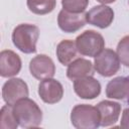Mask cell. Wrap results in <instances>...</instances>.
<instances>
[{
	"label": "cell",
	"mask_w": 129,
	"mask_h": 129,
	"mask_svg": "<svg viewBox=\"0 0 129 129\" xmlns=\"http://www.w3.org/2000/svg\"><path fill=\"white\" fill-rule=\"evenodd\" d=\"M106 96L115 100L129 98V78L117 77L111 80L106 87Z\"/></svg>",
	"instance_id": "obj_14"
},
{
	"label": "cell",
	"mask_w": 129,
	"mask_h": 129,
	"mask_svg": "<svg viewBox=\"0 0 129 129\" xmlns=\"http://www.w3.org/2000/svg\"><path fill=\"white\" fill-rule=\"evenodd\" d=\"M38 95L44 103L55 104L63 97V87L58 81L52 78L45 79L38 85Z\"/></svg>",
	"instance_id": "obj_8"
},
{
	"label": "cell",
	"mask_w": 129,
	"mask_h": 129,
	"mask_svg": "<svg viewBox=\"0 0 129 129\" xmlns=\"http://www.w3.org/2000/svg\"><path fill=\"white\" fill-rule=\"evenodd\" d=\"M120 62L116 51L111 48H104L97 56H95L94 69L102 77L109 78L118 73Z\"/></svg>",
	"instance_id": "obj_5"
},
{
	"label": "cell",
	"mask_w": 129,
	"mask_h": 129,
	"mask_svg": "<svg viewBox=\"0 0 129 129\" xmlns=\"http://www.w3.org/2000/svg\"><path fill=\"white\" fill-rule=\"evenodd\" d=\"M56 56L58 61L63 66H69L72 61L78 58L79 50L76 45V41L71 39H63L61 40L55 50Z\"/></svg>",
	"instance_id": "obj_16"
},
{
	"label": "cell",
	"mask_w": 129,
	"mask_h": 129,
	"mask_svg": "<svg viewBox=\"0 0 129 129\" xmlns=\"http://www.w3.org/2000/svg\"><path fill=\"white\" fill-rule=\"evenodd\" d=\"M89 0H61V6L64 10L73 13L85 12Z\"/></svg>",
	"instance_id": "obj_20"
},
{
	"label": "cell",
	"mask_w": 129,
	"mask_h": 129,
	"mask_svg": "<svg viewBox=\"0 0 129 129\" xmlns=\"http://www.w3.org/2000/svg\"><path fill=\"white\" fill-rule=\"evenodd\" d=\"M28 94V86L20 78L8 80L2 87V98L4 102L10 106H13L20 99L27 98Z\"/></svg>",
	"instance_id": "obj_6"
},
{
	"label": "cell",
	"mask_w": 129,
	"mask_h": 129,
	"mask_svg": "<svg viewBox=\"0 0 129 129\" xmlns=\"http://www.w3.org/2000/svg\"><path fill=\"white\" fill-rule=\"evenodd\" d=\"M74 91L85 100H93L101 93V84L93 76H87L74 81Z\"/></svg>",
	"instance_id": "obj_11"
},
{
	"label": "cell",
	"mask_w": 129,
	"mask_h": 129,
	"mask_svg": "<svg viewBox=\"0 0 129 129\" xmlns=\"http://www.w3.org/2000/svg\"><path fill=\"white\" fill-rule=\"evenodd\" d=\"M29 71L32 77L42 81L53 78L55 74V66L53 60L46 54H38L29 62Z\"/></svg>",
	"instance_id": "obj_7"
},
{
	"label": "cell",
	"mask_w": 129,
	"mask_h": 129,
	"mask_svg": "<svg viewBox=\"0 0 129 129\" xmlns=\"http://www.w3.org/2000/svg\"><path fill=\"white\" fill-rule=\"evenodd\" d=\"M93 74H94V64L89 59L82 57L72 61L68 66V70H67V77L72 81L87 76H93Z\"/></svg>",
	"instance_id": "obj_15"
},
{
	"label": "cell",
	"mask_w": 129,
	"mask_h": 129,
	"mask_svg": "<svg viewBox=\"0 0 129 129\" xmlns=\"http://www.w3.org/2000/svg\"><path fill=\"white\" fill-rule=\"evenodd\" d=\"M116 52L121 63L129 68V35H126L120 39L117 45Z\"/></svg>",
	"instance_id": "obj_19"
},
{
	"label": "cell",
	"mask_w": 129,
	"mask_h": 129,
	"mask_svg": "<svg viewBox=\"0 0 129 129\" xmlns=\"http://www.w3.org/2000/svg\"><path fill=\"white\" fill-rule=\"evenodd\" d=\"M98 2H100V3H102V4H110V3H113V2H115L116 0H97Z\"/></svg>",
	"instance_id": "obj_22"
},
{
	"label": "cell",
	"mask_w": 129,
	"mask_h": 129,
	"mask_svg": "<svg viewBox=\"0 0 129 129\" xmlns=\"http://www.w3.org/2000/svg\"><path fill=\"white\" fill-rule=\"evenodd\" d=\"M120 127L123 129H129V107L126 108L122 113Z\"/></svg>",
	"instance_id": "obj_21"
},
{
	"label": "cell",
	"mask_w": 129,
	"mask_h": 129,
	"mask_svg": "<svg viewBox=\"0 0 129 129\" xmlns=\"http://www.w3.org/2000/svg\"><path fill=\"white\" fill-rule=\"evenodd\" d=\"M76 45L82 55L95 57L105 48V40L102 34L90 29L77 36Z\"/></svg>",
	"instance_id": "obj_4"
},
{
	"label": "cell",
	"mask_w": 129,
	"mask_h": 129,
	"mask_svg": "<svg viewBox=\"0 0 129 129\" xmlns=\"http://www.w3.org/2000/svg\"><path fill=\"white\" fill-rule=\"evenodd\" d=\"M87 23V17L85 12L81 13H73L69 12L64 9L60 10L57 16V24L58 27L67 32L74 33L83 28Z\"/></svg>",
	"instance_id": "obj_10"
},
{
	"label": "cell",
	"mask_w": 129,
	"mask_h": 129,
	"mask_svg": "<svg viewBox=\"0 0 129 129\" xmlns=\"http://www.w3.org/2000/svg\"><path fill=\"white\" fill-rule=\"evenodd\" d=\"M71 122L77 129H95L101 126V115L97 107L79 104L71 112Z\"/></svg>",
	"instance_id": "obj_3"
},
{
	"label": "cell",
	"mask_w": 129,
	"mask_h": 129,
	"mask_svg": "<svg viewBox=\"0 0 129 129\" xmlns=\"http://www.w3.org/2000/svg\"><path fill=\"white\" fill-rule=\"evenodd\" d=\"M26 3L30 12L37 15H44L53 11L56 0H27Z\"/></svg>",
	"instance_id": "obj_17"
},
{
	"label": "cell",
	"mask_w": 129,
	"mask_h": 129,
	"mask_svg": "<svg viewBox=\"0 0 129 129\" xmlns=\"http://www.w3.org/2000/svg\"><path fill=\"white\" fill-rule=\"evenodd\" d=\"M12 109L15 119L22 128H35L41 124L42 111L39 106L28 97L17 101L12 106Z\"/></svg>",
	"instance_id": "obj_1"
},
{
	"label": "cell",
	"mask_w": 129,
	"mask_h": 129,
	"mask_svg": "<svg viewBox=\"0 0 129 129\" xmlns=\"http://www.w3.org/2000/svg\"><path fill=\"white\" fill-rule=\"evenodd\" d=\"M87 22L101 29L109 27L114 20V11L111 7L102 4L91 8L86 12Z\"/></svg>",
	"instance_id": "obj_9"
},
{
	"label": "cell",
	"mask_w": 129,
	"mask_h": 129,
	"mask_svg": "<svg viewBox=\"0 0 129 129\" xmlns=\"http://www.w3.org/2000/svg\"><path fill=\"white\" fill-rule=\"evenodd\" d=\"M18 122L13 114L12 106L6 104L1 108L0 111V128L1 129H16Z\"/></svg>",
	"instance_id": "obj_18"
},
{
	"label": "cell",
	"mask_w": 129,
	"mask_h": 129,
	"mask_svg": "<svg viewBox=\"0 0 129 129\" xmlns=\"http://www.w3.org/2000/svg\"><path fill=\"white\" fill-rule=\"evenodd\" d=\"M97 109L101 115V126L108 127L115 124L121 113V105L117 102L104 100L97 104Z\"/></svg>",
	"instance_id": "obj_13"
},
{
	"label": "cell",
	"mask_w": 129,
	"mask_h": 129,
	"mask_svg": "<svg viewBox=\"0 0 129 129\" xmlns=\"http://www.w3.org/2000/svg\"><path fill=\"white\" fill-rule=\"evenodd\" d=\"M12 42L23 53H34L39 37V29L36 25L22 23L17 25L12 32Z\"/></svg>",
	"instance_id": "obj_2"
},
{
	"label": "cell",
	"mask_w": 129,
	"mask_h": 129,
	"mask_svg": "<svg viewBox=\"0 0 129 129\" xmlns=\"http://www.w3.org/2000/svg\"><path fill=\"white\" fill-rule=\"evenodd\" d=\"M20 56L10 49L0 52V76L2 78H11L16 76L21 70Z\"/></svg>",
	"instance_id": "obj_12"
}]
</instances>
